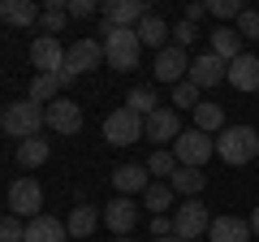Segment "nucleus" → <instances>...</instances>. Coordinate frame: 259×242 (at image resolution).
I'll return each instance as SVG.
<instances>
[{
    "instance_id": "obj_1",
    "label": "nucleus",
    "mask_w": 259,
    "mask_h": 242,
    "mask_svg": "<svg viewBox=\"0 0 259 242\" xmlns=\"http://www.w3.org/2000/svg\"><path fill=\"white\" fill-rule=\"evenodd\" d=\"M104 35V61L112 65V74H130V69H139V56H143V44L134 30H121V26H100Z\"/></svg>"
},
{
    "instance_id": "obj_2",
    "label": "nucleus",
    "mask_w": 259,
    "mask_h": 242,
    "mask_svg": "<svg viewBox=\"0 0 259 242\" xmlns=\"http://www.w3.org/2000/svg\"><path fill=\"white\" fill-rule=\"evenodd\" d=\"M44 108H39L35 100H13L9 108L0 112V130L9 134V139L26 143V139H39V130H44Z\"/></svg>"
},
{
    "instance_id": "obj_3",
    "label": "nucleus",
    "mask_w": 259,
    "mask_h": 242,
    "mask_svg": "<svg viewBox=\"0 0 259 242\" xmlns=\"http://www.w3.org/2000/svg\"><path fill=\"white\" fill-rule=\"evenodd\" d=\"M216 156L225 165H250L259 156V130H250V126H225L216 134Z\"/></svg>"
},
{
    "instance_id": "obj_4",
    "label": "nucleus",
    "mask_w": 259,
    "mask_h": 242,
    "mask_svg": "<svg viewBox=\"0 0 259 242\" xmlns=\"http://www.w3.org/2000/svg\"><path fill=\"white\" fill-rule=\"evenodd\" d=\"M173 156H177V165H182V169H203L207 160L216 156V139L190 126V130H182V134H177V143H173Z\"/></svg>"
},
{
    "instance_id": "obj_5",
    "label": "nucleus",
    "mask_w": 259,
    "mask_h": 242,
    "mask_svg": "<svg viewBox=\"0 0 259 242\" xmlns=\"http://www.w3.org/2000/svg\"><path fill=\"white\" fill-rule=\"evenodd\" d=\"M212 229V212H207L203 199H182V208L173 212V233L182 242H199Z\"/></svg>"
},
{
    "instance_id": "obj_6",
    "label": "nucleus",
    "mask_w": 259,
    "mask_h": 242,
    "mask_svg": "<svg viewBox=\"0 0 259 242\" xmlns=\"http://www.w3.org/2000/svg\"><path fill=\"white\" fill-rule=\"evenodd\" d=\"M9 212L22 216V221L44 216V186H39L35 177H18V182L9 186Z\"/></svg>"
},
{
    "instance_id": "obj_7",
    "label": "nucleus",
    "mask_w": 259,
    "mask_h": 242,
    "mask_svg": "<svg viewBox=\"0 0 259 242\" xmlns=\"http://www.w3.org/2000/svg\"><path fill=\"white\" fill-rule=\"evenodd\" d=\"M104 139L112 143V147H130V143H139L143 139V117L139 112H130V108H117L104 117Z\"/></svg>"
},
{
    "instance_id": "obj_8",
    "label": "nucleus",
    "mask_w": 259,
    "mask_h": 242,
    "mask_svg": "<svg viewBox=\"0 0 259 242\" xmlns=\"http://www.w3.org/2000/svg\"><path fill=\"white\" fill-rule=\"evenodd\" d=\"M104 65V44L100 39H78V44L65 48V74H91V69Z\"/></svg>"
},
{
    "instance_id": "obj_9",
    "label": "nucleus",
    "mask_w": 259,
    "mask_h": 242,
    "mask_svg": "<svg viewBox=\"0 0 259 242\" xmlns=\"http://www.w3.org/2000/svg\"><path fill=\"white\" fill-rule=\"evenodd\" d=\"M186 74H190V52H186V48L168 44V48L156 52V78H160V83L177 87V83H186Z\"/></svg>"
},
{
    "instance_id": "obj_10",
    "label": "nucleus",
    "mask_w": 259,
    "mask_h": 242,
    "mask_svg": "<svg viewBox=\"0 0 259 242\" xmlns=\"http://www.w3.org/2000/svg\"><path fill=\"white\" fill-rule=\"evenodd\" d=\"M44 121H48V130H56V134H78L82 130V108H78V100H52L44 108Z\"/></svg>"
},
{
    "instance_id": "obj_11",
    "label": "nucleus",
    "mask_w": 259,
    "mask_h": 242,
    "mask_svg": "<svg viewBox=\"0 0 259 242\" xmlns=\"http://www.w3.org/2000/svg\"><path fill=\"white\" fill-rule=\"evenodd\" d=\"M177 134H182V117H177V108H156L147 121H143V139L147 143H177Z\"/></svg>"
},
{
    "instance_id": "obj_12",
    "label": "nucleus",
    "mask_w": 259,
    "mask_h": 242,
    "mask_svg": "<svg viewBox=\"0 0 259 242\" xmlns=\"http://www.w3.org/2000/svg\"><path fill=\"white\" fill-rule=\"evenodd\" d=\"M100 13H104V22H108V26L134 30L143 18H147V5H143V0H104Z\"/></svg>"
},
{
    "instance_id": "obj_13",
    "label": "nucleus",
    "mask_w": 259,
    "mask_h": 242,
    "mask_svg": "<svg viewBox=\"0 0 259 242\" xmlns=\"http://www.w3.org/2000/svg\"><path fill=\"white\" fill-rule=\"evenodd\" d=\"M30 65H35L39 74H61V69H65V48H61V39L39 35L35 44H30Z\"/></svg>"
},
{
    "instance_id": "obj_14",
    "label": "nucleus",
    "mask_w": 259,
    "mask_h": 242,
    "mask_svg": "<svg viewBox=\"0 0 259 242\" xmlns=\"http://www.w3.org/2000/svg\"><path fill=\"white\" fill-rule=\"evenodd\" d=\"M104 225H108V233H117V238H130V229L139 225V204L125 199V195H117L104 208Z\"/></svg>"
},
{
    "instance_id": "obj_15",
    "label": "nucleus",
    "mask_w": 259,
    "mask_h": 242,
    "mask_svg": "<svg viewBox=\"0 0 259 242\" xmlns=\"http://www.w3.org/2000/svg\"><path fill=\"white\" fill-rule=\"evenodd\" d=\"M225 74H229V61H221L216 52H203V56H194V61H190V74H186V78H190L199 91H207V87H216Z\"/></svg>"
},
{
    "instance_id": "obj_16",
    "label": "nucleus",
    "mask_w": 259,
    "mask_h": 242,
    "mask_svg": "<svg viewBox=\"0 0 259 242\" xmlns=\"http://www.w3.org/2000/svg\"><path fill=\"white\" fill-rule=\"evenodd\" d=\"M100 221H104V216H100V208H95V204H87V199H78V204L69 208V221H65V229H69V238H91Z\"/></svg>"
},
{
    "instance_id": "obj_17",
    "label": "nucleus",
    "mask_w": 259,
    "mask_h": 242,
    "mask_svg": "<svg viewBox=\"0 0 259 242\" xmlns=\"http://www.w3.org/2000/svg\"><path fill=\"white\" fill-rule=\"evenodd\" d=\"M229 78L238 91H259V56L255 52H242L238 61H229Z\"/></svg>"
},
{
    "instance_id": "obj_18",
    "label": "nucleus",
    "mask_w": 259,
    "mask_h": 242,
    "mask_svg": "<svg viewBox=\"0 0 259 242\" xmlns=\"http://www.w3.org/2000/svg\"><path fill=\"white\" fill-rule=\"evenodd\" d=\"M147 165H121V169H112V190H117V195H139V190H147L151 182H147Z\"/></svg>"
},
{
    "instance_id": "obj_19",
    "label": "nucleus",
    "mask_w": 259,
    "mask_h": 242,
    "mask_svg": "<svg viewBox=\"0 0 259 242\" xmlns=\"http://www.w3.org/2000/svg\"><path fill=\"white\" fill-rule=\"evenodd\" d=\"M207 242H250V221H242V216H216L212 229H207Z\"/></svg>"
},
{
    "instance_id": "obj_20",
    "label": "nucleus",
    "mask_w": 259,
    "mask_h": 242,
    "mask_svg": "<svg viewBox=\"0 0 259 242\" xmlns=\"http://www.w3.org/2000/svg\"><path fill=\"white\" fill-rule=\"evenodd\" d=\"M26 242H69V229L56 216H35L26 221Z\"/></svg>"
},
{
    "instance_id": "obj_21",
    "label": "nucleus",
    "mask_w": 259,
    "mask_h": 242,
    "mask_svg": "<svg viewBox=\"0 0 259 242\" xmlns=\"http://www.w3.org/2000/svg\"><path fill=\"white\" fill-rule=\"evenodd\" d=\"M168 186H173V195H182V199H199L203 186H207V173L203 169H182L177 165V173L168 177Z\"/></svg>"
},
{
    "instance_id": "obj_22",
    "label": "nucleus",
    "mask_w": 259,
    "mask_h": 242,
    "mask_svg": "<svg viewBox=\"0 0 259 242\" xmlns=\"http://www.w3.org/2000/svg\"><path fill=\"white\" fill-rule=\"evenodd\" d=\"M134 35H139V44L143 48H168V35H173V30H168V22L164 18H156V13H147V18L139 22V26H134Z\"/></svg>"
},
{
    "instance_id": "obj_23",
    "label": "nucleus",
    "mask_w": 259,
    "mask_h": 242,
    "mask_svg": "<svg viewBox=\"0 0 259 242\" xmlns=\"http://www.w3.org/2000/svg\"><path fill=\"white\" fill-rule=\"evenodd\" d=\"M0 22H9V26H35L39 5L35 0H0Z\"/></svg>"
},
{
    "instance_id": "obj_24",
    "label": "nucleus",
    "mask_w": 259,
    "mask_h": 242,
    "mask_svg": "<svg viewBox=\"0 0 259 242\" xmlns=\"http://www.w3.org/2000/svg\"><path fill=\"white\" fill-rule=\"evenodd\" d=\"M212 52L221 56V61H238L246 48H242V35H238V26H216L212 30Z\"/></svg>"
},
{
    "instance_id": "obj_25",
    "label": "nucleus",
    "mask_w": 259,
    "mask_h": 242,
    "mask_svg": "<svg viewBox=\"0 0 259 242\" xmlns=\"http://www.w3.org/2000/svg\"><path fill=\"white\" fill-rule=\"evenodd\" d=\"M194 130H203V134H221L225 130V108L216 100H203L199 108H194Z\"/></svg>"
},
{
    "instance_id": "obj_26",
    "label": "nucleus",
    "mask_w": 259,
    "mask_h": 242,
    "mask_svg": "<svg viewBox=\"0 0 259 242\" xmlns=\"http://www.w3.org/2000/svg\"><path fill=\"white\" fill-rule=\"evenodd\" d=\"M65 22H69V13H65V0H44V13H39V26H44V35H61Z\"/></svg>"
},
{
    "instance_id": "obj_27",
    "label": "nucleus",
    "mask_w": 259,
    "mask_h": 242,
    "mask_svg": "<svg viewBox=\"0 0 259 242\" xmlns=\"http://www.w3.org/2000/svg\"><path fill=\"white\" fill-rule=\"evenodd\" d=\"M143 195H147V212H151V216H168V208H173V199H177L168 182H151Z\"/></svg>"
},
{
    "instance_id": "obj_28",
    "label": "nucleus",
    "mask_w": 259,
    "mask_h": 242,
    "mask_svg": "<svg viewBox=\"0 0 259 242\" xmlns=\"http://www.w3.org/2000/svg\"><path fill=\"white\" fill-rule=\"evenodd\" d=\"M48 156H52L48 139H26V143H18V165H22V169H39Z\"/></svg>"
},
{
    "instance_id": "obj_29",
    "label": "nucleus",
    "mask_w": 259,
    "mask_h": 242,
    "mask_svg": "<svg viewBox=\"0 0 259 242\" xmlns=\"http://www.w3.org/2000/svg\"><path fill=\"white\" fill-rule=\"evenodd\" d=\"M26 100H35L39 108H48L52 100H61V83H56L52 74H35V83H30V95Z\"/></svg>"
},
{
    "instance_id": "obj_30",
    "label": "nucleus",
    "mask_w": 259,
    "mask_h": 242,
    "mask_svg": "<svg viewBox=\"0 0 259 242\" xmlns=\"http://www.w3.org/2000/svg\"><path fill=\"white\" fill-rule=\"evenodd\" d=\"M125 108H130V112H139V117L147 121L151 112L160 108V100H156V91H151V87H134V91L125 95Z\"/></svg>"
},
{
    "instance_id": "obj_31",
    "label": "nucleus",
    "mask_w": 259,
    "mask_h": 242,
    "mask_svg": "<svg viewBox=\"0 0 259 242\" xmlns=\"http://www.w3.org/2000/svg\"><path fill=\"white\" fill-rule=\"evenodd\" d=\"M147 173H156V177H173V173H177V156H173L168 147L151 151V160H147Z\"/></svg>"
},
{
    "instance_id": "obj_32",
    "label": "nucleus",
    "mask_w": 259,
    "mask_h": 242,
    "mask_svg": "<svg viewBox=\"0 0 259 242\" xmlns=\"http://www.w3.org/2000/svg\"><path fill=\"white\" fill-rule=\"evenodd\" d=\"M0 242H26V221L13 212L0 216Z\"/></svg>"
},
{
    "instance_id": "obj_33",
    "label": "nucleus",
    "mask_w": 259,
    "mask_h": 242,
    "mask_svg": "<svg viewBox=\"0 0 259 242\" xmlns=\"http://www.w3.org/2000/svg\"><path fill=\"white\" fill-rule=\"evenodd\" d=\"M199 95H203V91H199V87H194L190 78L173 87V104H177V108H190V112H194V108H199V104H203V100H199Z\"/></svg>"
},
{
    "instance_id": "obj_34",
    "label": "nucleus",
    "mask_w": 259,
    "mask_h": 242,
    "mask_svg": "<svg viewBox=\"0 0 259 242\" xmlns=\"http://www.w3.org/2000/svg\"><path fill=\"white\" fill-rule=\"evenodd\" d=\"M207 13H212L216 22H229V18L238 22V18H242V5H238V0H212V5H207Z\"/></svg>"
},
{
    "instance_id": "obj_35",
    "label": "nucleus",
    "mask_w": 259,
    "mask_h": 242,
    "mask_svg": "<svg viewBox=\"0 0 259 242\" xmlns=\"http://www.w3.org/2000/svg\"><path fill=\"white\" fill-rule=\"evenodd\" d=\"M65 13H69V18H95V13H100V5H95V0H65Z\"/></svg>"
},
{
    "instance_id": "obj_36",
    "label": "nucleus",
    "mask_w": 259,
    "mask_h": 242,
    "mask_svg": "<svg viewBox=\"0 0 259 242\" xmlns=\"http://www.w3.org/2000/svg\"><path fill=\"white\" fill-rule=\"evenodd\" d=\"M238 35H242V39H259V13H255V9H242V18H238Z\"/></svg>"
},
{
    "instance_id": "obj_37",
    "label": "nucleus",
    "mask_w": 259,
    "mask_h": 242,
    "mask_svg": "<svg viewBox=\"0 0 259 242\" xmlns=\"http://www.w3.org/2000/svg\"><path fill=\"white\" fill-rule=\"evenodd\" d=\"M194 39H199V26H194V22H177L173 26V44L177 48H190Z\"/></svg>"
},
{
    "instance_id": "obj_38",
    "label": "nucleus",
    "mask_w": 259,
    "mask_h": 242,
    "mask_svg": "<svg viewBox=\"0 0 259 242\" xmlns=\"http://www.w3.org/2000/svg\"><path fill=\"white\" fill-rule=\"evenodd\" d=\"M151 238H177L173 233V216H151Z\"/></svg>"
},
{
    "instance_id": "obj_39",
    "label": "nucleus",
    "mask_w": 259,
    "mask_h": 242,
    "mask_svg": "<svg viewBox=\"0 0 259 242\" xmlns=\"http://www.w3.org/2000/svg\"><path fill=\"white\" fill-rule=\"evenodd\" d=\"M207 13V5H199V0H194V5H186V22H194V26H199V18H203Z\"/></svg>"
},
{
    "instance_id": "obj_40",
    "label": "nucleus",
    "mask_w": 259,
    "mask_h": 242,
    "mask_svg": "<svg viewBox=\"0 0 259 242\" xmlns=\"http://www.w3.org/2000/svg\"><path fill=\"white\" fill-rule=\"evenodd\" d=\"M250 233H255V238H259V208H255V212H250Z\"/></svg>"
},
{
    "instance_id": "obj_41",
    "label": "nucleus",
    "mask_w": 259,
    "mask_h": 242,
    "mask_svg": "<svg viewBox=\"0 0 259 242\" xmlns=\"http://www.w3.org/2000/svg\"><path fill=\"white\" fill-rule=\"evenodd\" d=\"M151 242H182V238H151Z\"/></svg>"
},
{
    "instance_id": "obj_42",
    "label": "nucleus",
    "mask_w": 259,
    "mask_h": 242,
    "mask_svg": "<svg viewBox=\"0 0 259 242\" xmlns=\"http://www.w3.org/2000/svg\"><path fill=\"white\" fill-rule=\"evenodd\" d=\"M112 242H134V238H112Z\"/></svg>"
}]
</instances>
